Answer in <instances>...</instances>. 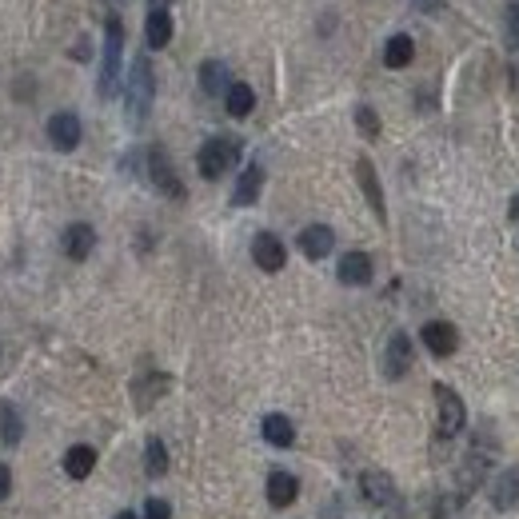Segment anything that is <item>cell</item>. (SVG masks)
Masks as SVG:
<instances>
[{
    "instance_id": "22",
    "label": "cell",
    "mask_w": 519,
    "mask_h": 519,
    "mask_svg": "<svg viewBox=\"0 0 519 519\" xmlns=\"http://www.w3.org/2000/svg\"><path fill=\"white\" fill-rule=\"evenodd\" d=\"M264 439H268L272 448H292L296 444V428H292V420L288 415H280V412H272V415H264Z\"/></svg>"
},
{
    "instance_id": "5",
    "label": "cell",
    "mask_w": 519,
    "mask_h": 519,
    "mask_svg": "<svg viewBox=\"0 0 519 519\" xmlns=\"http://www.w3.org/2000/svg\"><path fill=\"white\" fill-rule=\"evenodd\" d=\"M148 180L156 184V192L160 196H168V200H184V184H180V176H176V168H172V160H168V152L160 148V144H152L148 148Z\"/></svg>"
},
{
    "instance_id": "34",
    "label": "cell",
    "mask_w": 519,
    "mask_h": 519,
    "mask_svg": "<svg viewBox=\"0 0 519 519\" xmlns=\"http://www.w3.org/2000/svg\"><path fill=\"white\" fill-rule=\"evenodd\" d=\"M507 212H512V220L519 224V196H512V208H507Z\"/></svg>"
},
{
    "instance_id": "28",
    "label": "cell",
    "mask_w": 519,
    "mask_h": 519,
    "mask_svg": "<svg viewBox=\"0 0 519 519\" xmlns=\"http://www.w3.org/2000/svg\"><path fill=\"white\" fill-rule=\"evenodd\" d=\"M0 439H4V444H16V439H21V415H16L13 407H0Z\"/></svg>"
},
{
    "instance_id": "24",
    "label": "cell",
    "mask_w": 519,
    "mask_h": 519,
    "mask_svg": "<svg viewBox=\"0 0 519 519\" xmlns=\"http://www.w3.org/2000/svg\"><path fill=\"white\" fill-rule=\"evenodd\" d=\"M136 407H152L156 404V396H164L168 391V376L164 372H148V380H136Z\"/></svg>"
},
{
    "instance_id": "29",
    "label": "cell",
    "mask_w": 519,
    "mask_h": 519,
    "mask_svg": "<svg viewBox=\"0 0 519 519\" xmlns=\"http://www.w3.org/2000/svg\"><path fill=\"white\" fill-rule=\"evenodd\" d=\"M356 129L368 136V140H376V136H380V116H376V108H368V105L356 108Z\"/></svg>"
},
{
    "instance_id": "35",
    "label": "cell",
    "mask_w": 519,
    "mask_h": 519,
    "mask_svg": "<svg viewBox=\"0 0 519 519\" xmlns=\"http://www.w3.org/2000/svg\"><path fill=\"white\" fill-rule=\"evenodd\" d=\"M148 4H152V8H168V4H172V0H148Z\"/></svg>"
},
{
    "instance_id": "36",
    "label": "cell",
    "mask_w": 519,
    "mask_h": 519,
    "mask_svg": "<svg viewBox=\"0 0 519 519\" xmlns=\"http://www.w3.org/2000/svg\"><path fill=\"white\" fill-rule=\"evenodd\" d=\"M116 519H136V515H132V512H121V515H116Z\"/></svg>"
},
{
    "instance_id": "4",
    "label": "cell",
    "mask_w": 519,
    "mask_h": 519,
    "mask_svg": "<svg viewBox=\"0 0 519 519\" xmlns=\"http://www.w3.org/2000/svg\"><path fill=\"white\" fill-rule=\"evenodd\" d=\"M431 396H436V412H439V436L444 439L459 436L467 423V407H464V399H459V391L448 388V384H436Z\"/></svg>"
},
{
    "instance_id": "6",
    "label": "cell",
    "mask_w": 519,
    "mask_h": 519,
    "mask_svg": "<svg viewBox=\"0 0 519 519\" xmlns=\"http://www.w3.org/2000/svg\"><path fill=\"white\" fill-rule=\"evenodd\" d=\"M412 364H415L412 336H407V331H396V336L388 339V347H384V376L388 380L407 376V372H412Z\"/></svg>"
},
{
    "instance_id": "26",
    "label": "cell",
    "mask_w": 519,
    "mask_h": 519,
    "mask_svg": "<svg viewBox=\"0 0 519 519\" xmlns=\"http://www.w3.org/2000/svg\"><path fill=\"white\" fill-rule=\"evenodd\" d=\"M144 467H148V475H164L168 472V448L160 436H148L144 439Z\"/></svg>"
},
{
    "instance_id": "17",
    "label": "cell",
    "mask_w": 519,
    "mask_h": 519,
    "mask_svg": "<svg viewBox=\"0 0 519 519\" xmlns=\"http://www.w3.org/2000/svg\"><path fill=\"white\" fill-rule=\"evenodd\" d=\"M368 280H372V256L368 252H347V256L339 260V284L364 288Z\"/></svg>"
},
{
    "instance_id": "20",
    "label": "cell",
    "mask_w": 519,
    "mask_h": 519,
    "mask_svg": "<svg viewBox=\"0 0 519 519\" xmlns=\"http://www.w3.org/2000/svg\"><path fill=\"white\" fill-rule=\"evenodd\" d=\"M144 40H148V48H168V40H172V16H168V8H152L148 13Z\"/></svg>"
},
{
    "instance_id": "30",
    "label": "cell",
    "mask_w": 519,
    "mask_h": 519,
    "mask_svg": "<svg viewBox=\"0 0 519 519\" xmlns=\"http://www.w3.org/2000/svg\"><path fill=\"white\" fill-rule=\"evenodd\" d=\"M144 519H172V504L168 499H144Z\"/></svg>"
},
{
    "instance_id": "18",
    "label": "cell",
    "mask_w": 519,
    "mask_h": 519,
    "mask_svg": "<svg viewBox=\"0 0 519 519\" xmlns=\"http://www.w3.org/2000/svg\"><path fill=\"white\" fill-rule=\"evenodd\" d=\"M260 188H264V168L260 164H248L236 180V192H232V204L236 208H248V204L260 200Z\"/></svg>"
},
{
    "instance_id": "3",
    "label": "cell",
    "mask_w": 519,
    "mask_h": 519,
    "mask_svg": "<svg viewBox=\"0 0 519 519\" xmlns=\"http://www.w3.org/2000/svg\"><path fill=\"white\" fill-rule=\"evenodd\" d=\"M240 164V140L236 136H212L204 140V148L196 152V168H200L204 180H220L224 172Z\"/></svg>"
},
{
    "instance_id": "31",
    "label": "cell",
    "mask_w": 519,
    "mask_h": 519,
    "mask_svg": "<svg viewBox=\"0 0 519 519\" xmlns=\"http://www.w3.org/2000/svg\"><path fill=\"white\" fill-rule=\"evenodd\" d=\"M456 504H459V499H452V496L436 499V507H431V519H456Z\"/></svg>"
},
{
    "instance_id": "27",
    "label": "cell",
    "mask_w": 519,
    "mask_h": 519,
    "mask_svg": "<svg viewBox=\"0 0 519 519\" xmlns=\"http://www.w3.org/2000/svg\"><path fill=\"white\" fill-rule=\"evenodd\" d=\"M504 40L507 48H519V0H507L504 8Z\"/></svg>"
},
{
    "instance_id": "12",
    "label": "cell",
    "mask_w": 519,
    "mask_h": 519,
    "mask_svg": "<svg viewBox=\"0 0 519 519\" xmlns=\"http://www.w3.org/2000/svg\"><path fill=\"white\" fill-rule=\"evenodd\" d=\"M488 464H491L488 448H472V452H467L464 467H459V496H472V491L480 488L483 475H488Z\"/></svg>"
},
{
    "instance_id": "15",
    "label": "cell",
    "mask_w": 519,
    "mask_h": 519,
    "mask_svg": "<svg viewBox=\"0 0 519 519\" xmlns=\"http://www.w3.org/2000/svg\"><path fill=\"white\" fill-rule=\"evenodd\" d=\"M491 504H496V512H512L519 504V467H504L499 472V480L491 483Z\"/></svg>"
},
{
    "instance_id": "23",
    "label": "cell",
    "mask_w": 519,
    "mask_h": 519,
    "mask_svg": "<svg viewBox=\"0 0 519 519\" xmlns=\"http://www.w3.org/2000/svg\"><path fill=\"white\" fill-rule=\"evenodd\" d=\"M228 84H232V76H228V64L224 61H204L200 64V88L208 92V96H220V92H228Z\"/></svg>"
},
{
    "instance_id": "9",
    "label": "cell",
    "mask_w": 519,
    "mask_h": 519,
    "mask_svg": "<svg viewBox=\"0 0 519 519\" xmlns=\"http://www.w3.org/2000/svg\"><path fill=\"white\" fill-rule=\"evenodd\" d=\"M252 260H256L260 272H280L288 264L284 240H280V236H272V232H260L256 240H252Z\"/></svg>"
},
{
    "instance_id": "7",
    "label": "cell",
    "mask_w": 519,
    "mask_h": 519,
    "mask_svg": "<svg viewBox=\"0 0 519 519\" xmlns=\"http://www.w3.org/2000/svg\"><path fill=\"white\" fill-rule=\"evenodd\" d=\"M420 339L436 360H448V356H456V347H459V331H456V324H448V320H428L423 331H420Z\"/></svg>"
},
{
    "instance_id": "25",
    "label": "cell",
    "mask_w": 519,
    "mask_h": 519,
    "mask_svg": "<svg viewBox=\"0 0 519 519\" xmlns=\"http://www.w3.org/2000/svg\"><path fill=\"white\" fill-rule=\"evenodd\" d=\"M412 56H415V45H412V37H404V32L391 37L384 45V64L388 68H407V64H412Z\"/></svg>"
},
{
    "instance_id": "21",
    "label": "cell",
    "mask_w": 519,
    "mask_h": 519,
    "mask_svg": "<svg viewBox=\"0 0 519 519\" xmlns=\"http://www.w3.org/2000/svg\"><path fill=\"white\" fill-rule=\"evenodd\" d=\"M92 467H96V448L72 444V448L64 452V472H68V480H84V475H92Z\"/></svg>"
},
{
    "instance_id": "14",
    "label": "cell",
    "mask_w": 519,
    "mask_h": 519,
    "mask_svg": "<svg viewBox=\"0 0 519 519\" xmlns=\"http://www.w3.org/2000/svg\"><path fill=\"white\" fill-rule=\"evenodd\" d=\"M331 248H336V232H331L328 224H308L300 232V252L308 260H324Z\"/></svg>"
},
{
    "instance_id": "11",
    "label": "cell",
    "mask_w": 519,
    "mask_h": 519,
    "mask_svg": "<svg viewBox=\"0 0 519 519\" xmlns=\"http://www.w3.org/2000/svg\"><path fill=\"white\" fill-rule=\"evenodd\" d=\"M48 140H53V148L72 152L76 144H80V116H76V113L48 116Z\"/></svg>"
},
{
    "instance_id": "10",
    "label": "cell",
    "mask_w": 519,
    "mask_h": 519,
    "mask_svg": "<svg viewBox=\"0 0 519 519\" xmlns=\"http://www.w3.org/2000/svg\"><path fill=\"white\" fill-rule=\"evenodd\" d=\"M356 180H360V188L364 196H368V204H372V212H376V220L384 224L388 220V204H384V188H380V176H376V164H372L368 156H360L356 160Z\"/></svg>"
},
{
    "instance_id": "16",
    "label": "cell",
    "mask_w": 519,
    "mask_h": 519,
    "mask_svg": "<svg viewBox=\"0 0 519 519\" xmlns=\"http://www.w3.org/2000/svg\"><path fill=\"white\" fill-rule=\"evenodd\" d=\"M300 496V480L292 472H272L268 475V504L272 507H292Z\"/></svg>"
},
{
    "instance_id": "33",
    "label": "cell",
    "mask_w": 519,
    "mask_h": 519,
    "mask_svg": "<svg viewBox=\"0 0 519 519\" xmlns=\"http://www.w3.org/2000/svg\"><path fill=\"white\" fill-rule=\"evenodd\" d=\"M72 56H76V61H88V56H92L88 40H80V45H76V48H72Z\"/></svg>"
},
{
    "instance_id": "13",
    "label": "cell",
    "mask_w": 519,
    "mask_h": 519,
    "mask_svg": "<svg viewBox=\"0 0 519 519\" xmlns=\"http://www.w3.org/2000/svg\"><path fill=\"white\" fill-rule=\"evenodd\" d=\"M61 244H64L68 260H88L92 248H96V228H92V224H68Z\"/></svg>"
},
{
    "instance_id": "2",
    "label": "cell",
    "mask_w": 519,
    "mask_h": 519,
    "mask_svg": "<svg viewBox=\"0 0 519 519\" xmlns=\"http://www.w3.org/2000/svg\"><path fill=\"white\" fill-rule=\"evenodd\" d=\"M121 56H124V21L108 16L105 24V64H100V100H113L121 92Z\"/></svg>"
},
{
    "instance_id": "1",
    "label": "cell",
    "mask_w": 519,
    "mask_h": 519,
    "mask_svg": "<svg viewBox=\"0 0 519 519\" xmlns=\"http://www.w3.org/2000/svg\"><path fill=\"white\" fill-rule=\"evenodd\" d=\"M152 100H156V72H152L148 56H136L132 72H129V84H124V105H129V121L132 124H140L144 116H148Z\"/></svg>"
},
{
    "instance_id": "19",
    "label": "cell",
    "mask_w": 519,
    "mask_h": 519,
    "mask_svg": "<svg viewBox=\"0 0 519 519\" xmlns=\"http://www.w3.org/2000/svg\"><path fill=\"white\" fill-rule=\"evenodd\" d=\"M224 108H228V116H236V121L252 116V108H256V92H252V84H244V80H232V84H228Z\"/></svg>"
},
{
    "instance_id": "32",
    "label": "cell",
    "mask_w": 519,
    "mask_h": 519,
    "mask_svg": "<svg viewBox=\"0 0 519 519\" xmlns=\"http://www.w3.org/2000/svg\"><path fill=\"white\" fill-rule=\"evenodd\" d=\"M8 491H13V472L8 464H0V499H8Z\"/></svg>"
},
{
    "instance_id": "8",
    "label": "cell",
    "mask_w": 519,
    "mask_h": 519,
    "mask_svg": "<svg viewBox=\"0 0 519 519\" xmlns=\"http://www.w3.org/2000/svg\"><path fill=\"white\" fill-rule=\"evenodd\" d=\"M360 488H364V499H368L372 507H388L391 515H399L396 512V483H391L388 472H364Z\"/></svg>"
}]
</instances>
